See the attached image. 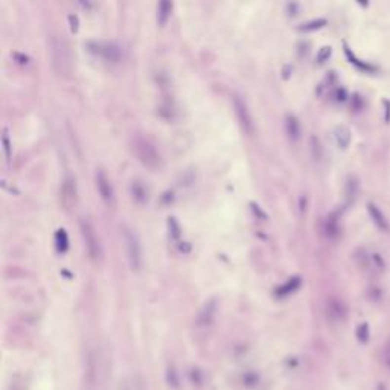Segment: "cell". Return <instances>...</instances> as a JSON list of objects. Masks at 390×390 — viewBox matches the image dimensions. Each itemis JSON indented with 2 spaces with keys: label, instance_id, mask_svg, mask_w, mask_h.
Returning <instances> with one entry per match:
<instances>
[{
  "label": "cell",
  "instance_id": "obj_1",
  "mask_svg": "<svg viewBox=\"0 0 390 390\" xmlns=\"http://www.w3.org/2000/svg\"><path fill=\"white\" fill-rule=\"evenodd\" d=\"M47 54L50 58L52 69H54V72L58 77L67 78L72 74V50H70V44L63 32L50 31L47 34Z\"/></svg>",
  "mask_w": 390,
  "mask_h": 390
},
{
  "label": "cell",
  "instance_id": "obj_2",
  "mask_svg": "<svg viewBox=\"0 0 390 390\" xmlns=\"http://www.w3.org/2000/svg\"><path fill=\"white\" fill-rule=\"evenodd\" d=\"M133 151L137 157V160L144 166H147L150 169H156V168L160 166L162 157L148 139L137 136L133 140Z\"/></svg>",
  "mask_w": 390,
  "mask_h": 390
},
{
  "label": "cell",
  "instance_id": "obj_3",
  "mask_svg": "<svg viewBox=\"0 0 390 390\" xmlns=\"http://www.w3.org/2000/svg\"><path fill=\"white\" fill-rule=\"evenodd\" d=\"M79 230H81V236L85 245V250L93 261H99L102 258V244L101 239L96 234V229L93 224L88 221L87 218L79 220Z\"/></svg>",
  "mask_w": 390,
  "mask_h": 390
},
{
  "label": "cell",
  "instance_id": "obj_4",
  "mask_svg": "<svg viewBox=\"0 0 390 390\" xmlns=\"http://www.w3.org/2000/svg\"><path fill=\"white\" fill-rule=\"evenodd\" d=\"M123 241H125V247H127V258L130 262V267L131 270L139 272L142 267V262H144L140 241L137 235L128 227H123Z\"/></svg>",
  "mask_w": 390,
  "mask_h": 390
},
{
  "label": "cell",
  "instance_id": "obj_5",
  "mask_svg": "<svg viewBox=\"0 0 390 390\" xmlns=\"http://www.w3.org/2000/svg\"><path fill=\"white\" fill-rule=\"evenodd\" d=\"M87 47L93 55L109 63H119L123 57L122 47L113 41H90Z\"/></svg>",
  "mask_w": 390,
  "mask_h": 390
},
{
  "label": "cell",
  "instance_id": "obj_6",
  "mask_svg": "<svg viewBox=\"0 0 390 390\" xmlns=\"http://www.w3.org/2000/svg\"><path fill=\"white\" fill-rule=\"evenodd\" d=\"M234 109L236 113V117L241 123L242 130L247 134H253L255 131V122H253V116L249 110V105H247L245 99L239 95H234Z\"/></svg>",
  "mask_w": 390,
  "mask_h": 390
},
{
  "label": "cell",
  "instance_id": "obj_7",
  "mask_svg": "<svg viewBox=\"0 0 390 390\" xmlns=\"http://www.w3.org/2000/svg\"><path fill=\"white\" fill-rule=\"evenodd\" d=\"M95 183H96V189L99 192V197L102 198V201L105 204L112 206L115 203V192H113V186H112V182L107 177L102 169H96V174H95Z\"/></svg>",
  "mask_w": 390,
  "mask_h": 390
},
{
  "label": "cell",
  "instance_id": "obj_8",
  "mask_svg": "<svg viewBox=\"0 0 390 390\" xmlns=\"http://www.w3.org/2000/svg\"><path fill=\"white\" fill-rule=\"evenodd\" d=\"M215 314H217V300L212 299L204 304L203 310L200 311V314L197 317V323L200 326H209L212 322H214Z\"/></svg>",
  "mask_w": 390,
  "mask_h": 390
},
{
  "label": "cell",
  "instance_id": "obj_9",
  "mask_svg": "<svg viewBox=\"0 0 390 390\" xmlns=\"http://www.w3.org/2000/svg\"><path fill=\"white\" fill-rule=\"evenodd\" d=\"M61 201L66 207H70L77 203V186H75V179H66L63 183V191H61Z\"/></svg>",
  "mask_w": 390,
  "mask_h": 390
},
{
  "label": "cell",
  "instance_id": "obj_10",
  "mask_svg": "<svg viewBox=\"0 0 390 390\" xmlns=\"http://www.w3.org/2000/svg\"><path fill=\"white\" fill-rule=\"evenodd\" d=\"M367 210H369V215H370L372 221H374V224H375L380 230H383V232H387V230H389L390 227H389V223H387V220H386V217H384L383 212H381L375 204H372V203L367 204Z\"/></svg>",
  "mask_w": 390,
  "mask_h": 390
},
{
  "label": "cell",
  "instance_id": "obj_11",
  "mask_svg": "<svg viewBox=\"0 0 390 390\" xmlns=\"http://www.w3.org/2000/svg\"><path fill=\"white\" fill-rule=\"evenodd\" d=\"M285 130H287V134L291 140H299L300 137V123L297 120V117L294 115H288L285 117Z\"/></svg>",
  "mask_w": 390,
  "mask_h": 390
},
{
  "label": "cell",
  "instance_id": "obj_12",
  "mask_svg": "<svg viewBox=\"0 0 390 390\" xmlns=\"http://www.w3.org/2000/svg\"><path fill=\"white\" fill-rule=\"evenodd\" d=\"M117 390H145V384L144 380L139 377H130L120 380Z\"/></svg>",
  "mask_w": 390,
  "mask_h": 390
},
{
  "label": "cell",
  "instance_id": "obj_13",
  "mask_svg": "<svg viewBox=\"0 0 390 390\" xmlns=\"http://www.w3.org/2000/svg\"><path fill=\"white\" fill-rule=\"evenodd\" d=\"M328 314H329V317L332 318V320H335V322L343 320V318H345V307H343V304H340L339 300H335V299L329 300Z\"/></svg>",
  "mask_w": 390,
  "mask_h": 390
},
{
  "label": "cell",
  "instance_id": "obj_14",
  "mask_svg": "<svg viewBox=\"0 0 390 390\" xmlns=\"http://www.w3.org/2000/svg\"><path fill=\"white\" fill-rule=\"evenodd\" d=\"M345 194H346V201L348 204H352L357 198L358 194V182L355 177H349L346 180V188H345Z\"/></svg>",
  "mask_w": 390,
  "mask_h": 390
},
{
  "label": "cell",
  "instance_id": "obj_15",
  "mask_svg": "<svg viewBox=\"0 0 390 390\" xmlns=\"http://www.w3.org/2000/svg\"><path fill=\"white\" fill-rule=\"evenodd\" d=\"M334 139L340 148H346L351 142V133L346 127H337L334 130Z\"/></svg>",
  "mask_w": 390,
  "mask_h": 390
},
{
  "label": "cell",
  "instance_id": "obj_16",
  "mask_svg": "<svg viewBox=\"0 0 390 390\" xmlns=\"http://www.w3.org/2000/svg\"><path fill=\"white\" fill-rule=\"evenodd\" d=\"M171 11H172V3L169 2H162L160 5H158L157 8V22L160 26H163L168 19H169V15H171Z\"/></svg>",
  "mask_w": 390,
  "mask_h": 390
},
{
  "label": "cell",
  "instance_id": "obj_17",
  "mask_svg": "<svg viewBox=\"0 0 390 390\" xmlns=\"http://www.w3.org/2000/svg\"><path fill=\"white\" fill-rule=\"evenodd\" d=\"M339 218H337V215H329L326 218V223H325V232L329 238H335L337 235H339Z\"/></svg>",
  "mask_w": 390,
  "mask_h": 390
},
{
  "label": "cell",
  "instance_id": "obj_18",
  "mask_svg": "<svg viewBox=\"0 0 390 390\" xmlns=\"http://www.w3.org/2000/svg\"><path fill=\"white\" fill-rule=\"evenodd\" d=\"M310 147H311V154L314 157V160H320L323 156V150H322V144L315 136H311L310 139Z\"/></svg>",
  "mask_w": 390,
  "mask_h": 390
},
{
  "label": "cell",
  "instance_id": "obj_19",
  "mask_svg": "<svg viewBox=\"0 0 390 390\" xmlns=\"http://www.w3.org/2000/svg\"><path fill=\"white\" fill-rule=\"evenodd\" d=\"M166 384L171 389H174V390H177V389L180 387L179 374H177V370L174 367H168V370H166Z\"/></svg>",
  "mask_w": 390,
  "mask_h": 390
},
{
  "label": "cell",
  "instance_id": "obj_20",
  "mask_svg": "<svg viewBox=\"0 0 390 390\" xmlns=\"http://www.w3.org/2000/svg\"><path fill=\"white\" fill-rule=\"evenodd\" d=\"M300 285V279L299 277H294V279H290L285 285H283L282 288H279V294L280 296H285V294H290L293 291L297 290V287Z\"/></svg>",
  "mask_w": 390,
  "mask_h": 390
},
{
  "label": "cell",
  "instance_id": "obj_21",
  "mask_svg": "<svg viewBox=\"0 0 390 390\" xmlns=\"http://www.w3.org/2000/svg\"><path fill=\"white\" fill-rule=\"evenodd\" d=\"M357 339L363 345H366L369 342V325L367 323L358 325V328H357Z\"/></svg>",
  "mask_w": 390,
  "mask_h": 390
},
{
  "label": "cell",
  "instance_id": "obj_22",
  "mask_svg": "<svg viewBox=\"0 0 390 390\" xmlns=\"http://www.w3.org/2000/svg\"><path fill=\"white\" fill-rule=\"evenodd\" d=\"M242 383L247 387H253L255 384L259 383V375L256 374V372H245V374L242 375Z\"/></svg>",
  "mask_w": 390,
  "mask_h": 390
},
{
  "label": "cell",
  "instance_id": "obj_23",
  "mask_svg": "<svg viewBox=\"0 0 390 390\" xmlns=\"http://www.w3.org/2000/svg\"><path fill=\"white\" fill-rule=\"evenodd\" d=\"M326 23V20H312L310 23H305L304 26H300V29H305V31H311V29H317V28H322L323 25Z\"/></svg>",
  "mask_w": 390,
  "mask_h": 390
},
{
  "label": "cell",
  "instance_id": "obj_24",
  "mask_svg": "<svg viewBox=\"0 0 390 390\" xmlns=\"http://www.w3.org/2000/svg\"><path fill=\"white\" fill-rule=\"evenodd\" d=\"M191 381L194 384H197V386H200L203 383V375H201V372L198 369H192L191 370Z\"/></svg>",
  "mask_w": 390,
  "mask_h": 390
},
{
  "label": "cell",
  "instance_id": "obj_25",
  "mask_svg": "<svg viewBox=\"0 0 390 390\" xmlns=\"http://www.w3.org/2000/svg\"><path fill=\"white\" fill-rule=\"evenodd\" d=\"M329 55H331V47H323V49L320 50V54H318V61L323 63L325 60L329 58Z\"/></svg>",
  "mask_w": 390,
  "mask_h": 390
},
{
  "label": "cell",
  "instance_id": "obj_26",
  "mask_svg": "<svg viewBox=\"0 0 390 390\" xmlns=\"http://www.w3.org/2000/svg\"><path fill=\"white\" fill-rule=\"evenodd\" d=\"M3 145H5V154H6V158L9 160L11 153H9V140H8V136H6V134L3 136Z\"/></svg>",
  "mask_w": 390,
  "mask_h": 390
},
{
  "label": "cell",
  "instance_id": "obj_27",
  "mask_svg": "<svg viewBox=\"0 0 390 390\" xmlns=\"http://www.w3.org/2000/svg\"><path fill=\"white\" fill-rule=\"evenodd\" d=\"M386 105H387V109H389V101H386ZM390 117V110H387V120Z\"/></svg>",
  "mask_w": 390,
  "mask_h": 390
},
{
  "label": "cell",
  "instance_id": "obj_28",
  "mask_svg": "<svg viewBox=\"0 0 390 390\" xmlns=\"http://www.w3.org/2000/svg\"><path fill=\"white\" fill-rule=\"evenodd\" d=\"M378 390H387V387H386L384 384H380V386H378Z\"/></svg>",
  "mask_w": 390,
  "mask_h": 390
},
{
  "label": "cell",
  "instance_id": "obj_29",
  "mask_svg": "<svg viewBox=\"0 0 390 390\" xmlns=\"http://www.w3.org/2000/svg\"><path fill=\"white\" fill-rule=\"evenodd\" d=\"M389 364H390V363H389Z\"/></svg>",
  "mask_w": 390,
  "mask_h": 390
}]
</instances>
